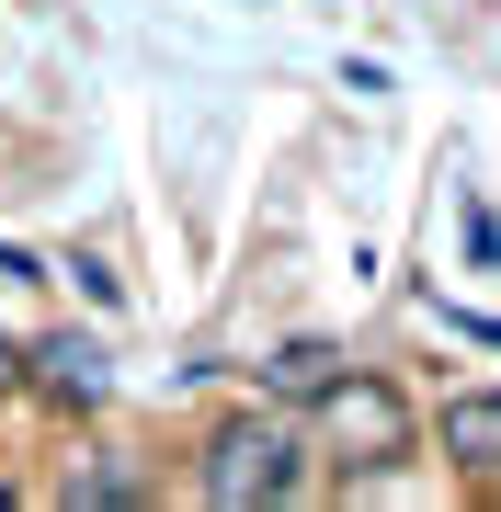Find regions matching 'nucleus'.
<instances>
[{
    "label": "nucleus",
    "instance_id": "obj_1",
    "mask_svg": "<svg viewBox=\"0 0 501 512\" xmlns=\"http://www.w3.org/2000/svg\"><path fill=\"white\" fill-rule=\"evenodd\" d=\"M308 490H319V467H308L297 410H240L205 444V501H228V512H274V501H308Z\"/></svg>",
    "mask_w": 501,
    "mask_h": 512
},
{
    "label": "nucleus",
    "instance_id": "obj_2",
    "mask_svg": "<svg viewBox=\"0 0 501 512\" xmlns=\"http://www.w3.org/2000/svg\"><path fill=\"white\" fill-rule=\"evenodd\" d=\"M297 410H308V456H331L342 478H376L388 456H410V399H399L388 376H365V365H342Z\"/></svg>",
    "mask_w": 501,
    "mask_h": 512
},
{
    "label": "nucleus",
    "instance_id": "obj_3",
    "mask_svg": "<svg viewBox=\"0 0 501 512\" xmlns=\"http://www.w3.org/2000/svg\"><path fill=\"white\" fill-rule=\"evenodd\" d=\"M23 387L57 399V410H103V399H114V365H103L92 330H46V342L23 353Z\"/></svg>",
    "mask_w": 501,
    "mask_h": 512
},
{
    "label": "nucleus",
    "instance_id": "obj_4",
    "mask_svg": "<svg viewBox=\"0 0 501 512\" xmlns=\"http://www.w3.org/2000/svg\"><path fill=\"white\" fill-rule=\"evenodd\" d=\"M433 444H445L467 478H490V467H501V387H490V399H456L445 421H433Z\"/></svg>",
    "mask_w": 501,
    "mask_h": 512
},
{
    "label": "nucleus",
    "instance_id": "obj_5",
    "mask_svg": "<svg viewBox=\"0 0 501 512\" xmlns=\"http://www.w3.org/2000/svg\"><path fill=\"white\" fill-rule=\"evenodd\" d=\"M331 376H342L331 342H274V353H262V387H274V399H319Z\"/></svg>",
    "mask_w": 501,
    "mask_h": 512
},
{
    "label": "nucleus",
    "instance_id": "obj_6",
    "mask_svg": "<svg viewBox=\"0 0 501 512\" xmlns=\"http://www.w3.org/2000/svg\"><path fill=\"white\" fill-rule=\"evenodd\" d=\"M69 501H149V478H137V467H80Z\"/></svg>",
    "mask_w": 501,
    "mask_h": 512
},
{
    "label": "nucleus",
    "instance_id": "obj_7",
    "mask_svg": "<svg viewBox=\"0 0 501 512\" xmlns=\"http://www.w3.org/2000/svg\"><path fill=\"white\" fill-rule=\"evenodd\" d=\"M467 262H479V274L501 262V217H490V205H467Z\"/></svg>",
    "mask_w": 501,
    "mask_h": 512
},
{
    "label": "nucleus",
    "instance_id": "obj_8",
    "mask_svg": "<svg viewBox=\"0 0 501 512\" xmlns=\"http://www.w3.org/2000/svg\"><path fill=\"white\" fill-rule=\"evenodd\" d=\"M12 376H23V353H12V330H0V387H12Z\"/></svg>",
    "mask_w": 501,
    "mask_h": 512
}]
</instances>
